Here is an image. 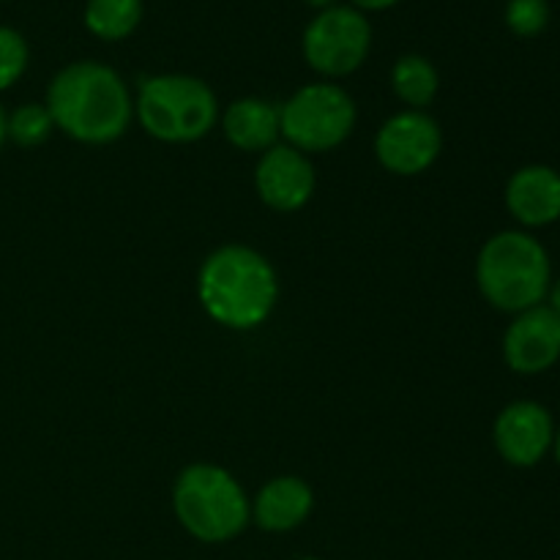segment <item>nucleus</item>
Listing matches in <instances>:
<instances>
[{
  "label": "nucleus",
  "instance_id": "20",
  "mask_svg": "<svg viewBox=\"0 0 560 560\" xmlns=\"http://www.w3.org/2000/svg\"><path fill=\"white\" fill-rule=\"evenodd\" d=\"M399 0H353V9L359 11H386L397 5Z\"/></svg>",
  "mask_w": 560,
  "mask_h": 560
},
{
  "label": "nucleus",
  "instance_id": "2",
  "mask_svg": "<svg viewBox=\"0 0 560 560\" xmlns=\"http://www.w3.org/2000/svg\"><path fill=\"white\" fill-rule=\"evenodd\" d=\"M197 293L219 326L249 331L271 317L279 299V279L260 252L230 244L206 257Z\"/></svg>",
  "mask_w": 560,
  "mask_h": 560
},
{
  "label": "nucleus",
  "instance_id": "21",
  "mask_svg": "<svg viewBox=\"0 0 560 560\" xmlns=\"http://www.w3.org/2000/svg\"><path fill=\"white\" fill-rule=\"evenodd\" d=\"M547 295H550V310L560 317V279L556 284H550V293Z\"/></svg>",
  "mask_w": 560,
  "mask_h": 560
},
{
  "label": "nucleus",
  "instance_id": "10",
  "mask_svg": "<svg viewBox=\"0 0 560 560\" xmlns=\"http://www.w3.org/2000/svg\"><path fill=\"white\" fill-rule=\"evenodd\" d=\"M315 167L306 153L295 151L293 145H273L257 162L255 186L260 200L273 211H299L315 195Z\"/></svg>",
  "mask_w": 560,
  "mask_h": 560
},
{
  "label": "nucleus",
  "instance_id": "3",
  "mask_svg": "<svg viewBox=\"0 0 560 560\" xmlns=\"http://www.w3.org/2000/svg\"><path fill=\"white\" fill-rule=\"evenodd\" d=\"M476 282L495 310L520 315L539 306L550 293V257L534 235L506 230L481 246Z\"/></svg>",
  "mask_w": 560,
  "mask_h": 560
},
{
  "label": "nucleus",
  "instance_id": "17",
  "mask_svg": "<svg viewBox=\"0 0 560 560\" xmlns=\"http://www.w3.org/2000/svg\"><path fill=\"white\" fill-rule=\"evenodd\" d=\"M55 131V120L47 104H22L14 113L5 115V137L20 148H38Z\"/></svg>",
  "mask_w": 560,
  "mask_h": 560
},
{
  "label": "nucleus",
  "instance_id": "12",
  "mask_svg": "<svg viewBox=\"0 0 560 560\" xmlns=\"http://www.w3.org/2000/svg\"><path fill=\"white\" fill-rule=\"evenodd\" d=\"M506 206L525 228H545L560 219V173L545 164L517 170L506 186Z\"/></svg>",
  "mask_w": 560,
  "mask_h": 560
},
{
  "label": "nucleus",
  "instance_id": "5",
  "mask_svg": "<svg viewBox=\"0 0 560 560\" xmlns=\"http://www.w3.org/2000/svg\"><path fill=\"white\" fill-rule=\"evenodd\" d=\"M135 115L162 142H197L219 120L217 93L189 74H156L140 85Z\"/></svg>",
  "mask_w": 560,
  "mask_h": 560
},
{
  "label": "nucleus",
  "instance_id": "6",
  "mask_svg": "<svg viewBox=\"0 0 560 560\" xmlns=\"http://www.w3.org/2000/svg\"><path fill=\"white\" fill-rule=\"evenodd\" d=\"M279 126L301 153H323L342 145L355 126V104L334 82H312L279 107Z\"/></svg>",
  "mask_w": 560,
  "mask_h": 560
},
{
  "label": "nucleus",
  "instance_id": "7",
  "mask_svg": "<svg viewBox=\"0 0 560 560\" xmlns=\"http://www.w3.org/2000/svg\"><path fill=\"white\" fill-rule=\"evenodd\" d=\"M372 47V25L364 11L353 5H331L317 11L306 25L301 49L317 74L348 77L364 66Z\"/></svg>",
  "mask_w": 560,
  "mask_h": 560
},
{
  "label": "nucleus",
  "instance_id": "23",
  "mask_svg": "<svg viewBox=\"0 0 560 560\" xmlns=\"http://www.w3.org/2000/svg\"><path fill=\"white\" fill-rule=\"evenodd\" d=\"M5 140H9V137H5V109L0 107V148H3Z\"/></svg>",
  "mask_w": 560,
  "mask_h": 560
},
{
  "label": "nucleus",
  "instance_id": "19",
  "mask_svg": "<svg viewBox=\"0 0 560 560\" xmlns=\"http://www.w3.org/2000/svg\"><path fill=\"white\" fill-rule=\"evenodd\" d=\"M550 22V5L547 0H509L506 25L517 36H539Z\"/></svg>",
  "mask_w": 560,
  "mask_h": 560
},
{
  "label": "nucleus",
  "instance_id": "13",
  "mask_svg": "<svg viewBox=\"0 0 560 560\" xmlns=\"http://www.w3.org/2000/svg\"><path fill=\"white\" fill-rule=\"evenodd\" d=\"M315 506L312 487L299 476L271 479L252 503V520L268 534H288L306 523Z\"/></svg>",
  "mask_w": 560,
  "mask_h": 560
},
{
  "label": "nucleus",
  "instance_id": "25",
  "mask_svg": "<svg viewBox=\"0 0 560 560\" xmlns=\"http://www.w3.org/2000/svg\"><path fill=\"white\" fill-rule=\"evenodd\" d=\"M295 560H323V558H312V556H306V558H295Z\"/></svg>",
  "mask_w": 560,
  "mask_h": 560
},
{
  "label": "nucleus",
  "instance_id": "4",
  "mask_svg": "<svg viewBox=\"0 0 560 560\" xmlns=\"http://www.w3.org/2000/svg\"><path fill=\"white\" fill-rule=\"evenodd\" d=\"M173 509L186 534L206 545L235 539L252 520V501L233 474L219 465L197 463L178 476Z\"/></svg>",
  "mask_w": 560,
  "mask_h": 560
},
{
  "label": "nucleus",
  "instance_id": "14",
  "mask_svg": "<svg viewBox=\"0 0 560 560\" xmlns=\"http://www.w3.org/2000/svg\"><path fill=\"white\" fill-rule=\"evenodd\" d=\"M222 129L230 145H235L238 151L266 153L268 148L277 145L279 135H282L279 107L257 96L238 98L224 109Z\"/></svg>",
  "mask_w": 560,
  "mask_h": 560
},
{
  "label": "nucleus",
  "instance_id": "15",
  "mask_svg": "<svg viewBox=\"0 0 560 560\" xmlns=\"http://www.w3.org/2000/svg\"><path fill=\"white\" fill-rule=\"evenodd\" d=\"M82 20L96 38L120 42L142 22V0H88Z\"/></svg>",
  "mask_w": 560,
  "mask_h": 560
},
{
  "label": "nucleus",
  "instance_id": "8",
  "mask_svg": "<svg viewBox=\"0 0 560 560\" xmlns=\"http://www.w3.org/2000/svg\"><path fill=\"white\" fill-rule=\"evenodd\" d=\"M443 148L441 129L421 109L392 115L375 137L377 162L394 175H419L435 164Z\"/></svg>",
  "mask_w": 560,
  "mask_h": 560
},
{
  "label": "nucleus",
  "instance_id": "9",
  "mask_svg": "<svg viewBox=\"0 0 560 560\" xmlns=\"http://www.w3.org/2000/svg\"><path fill=\"white\" fill-rule=\"evenodd\" d=\"M495 446L501 457L509 465L517 468H534L556 441V424L545 405L530 402V399H520V402L506 405L495 419Z\"/></svg>",
  "mask_w": 560,
  "mask_h": 560
},
{
  "label": "nucleus",
  "instance_id": "16",
  "mask_svg": "<svg viewBox=\"0 0 560 560\" xmlns=\"http://www.w3.org/2000/svg\"><path fill=\"white\" fill-rule=\"evenodd\" d=\"M438 69L424 55H402L392 69V88L408 109H424L438 96Z\"/></svg>",
  "mask_w": 560,
  "mask_h": 560
},
{
  "label": "nucleus",
  "instance_id": "18",
  "mask_svg": "<svg viewBox=\"0 0 560 560\" xmlns=\"http://www.w3.org/2000/svg\"><path fill=\"white\" fill-rule=\"evenodd\" d=\"M27 60H31V49L22 33L0 25V91H9L25 74Z\"/></svg>",
  "mask_w": 560,
  "mask_h": 560
},
{
  "label": "nucleus",
  "instance_id": "24",
  "mask_svg": "<svg viewBox=\"0 0 560 560\" xmlns=\"http://www.w3.org/2000/svg\"><path fill=\"white\" fill-rule=\"evenodd\" d=\"M552 448H556V459H558V465H560V430L556 432V441H552Z\"/></svg>",
  "mask_w": 560,
  "mask_h": 560
},
{
  "label": "nucleus",
  "instance_id": "1",
  "mask_svg": "<svg viewBox=\"0 0 560 560\" xmlns=\"http://www.w3.org/2000/svg\"><path fill=\"white\" fill-rule=\"evenodd\" d=\"M55 129L85 145H107L126 135L135 102L120 74L98 60H77L60 69L47 88Z\"/></svg>",
  "mask_w": 560,
  "mask_h": 560
},
{
  "label": "nucleus",
  "instance_id": "22",
  "mask_svg": "<svg viewBox=\"0 0 560 560\" xmlns=\"http://www.w3.org/2000/svg\"><path fill=\"white\" fill-rule=\"evenodd\" d=\"M306 3H310V5H315V9H331V5H337L339 3V0H306Z\"/></svg>",
  "mask_w": 560,
  "mask_h": 560
},
{
  "label": "nucleus",
  "instance_id": "11",
  "mask_svg": "<svg viewBox=\"0 0 560 560\" xmlns=\"http://www.w3.org/2000/svg\"><path fill=\"white\" fill-rule=\"evenodd\" d=\"M503 359L520 375H539L560 359V317L550 306H534L514 317L503 337Z\"/></svg>",
  "mask_w": 560,
  "mask_h": 560
}]
</instances>
